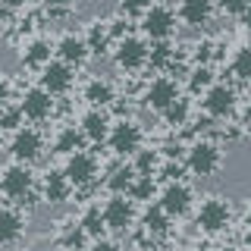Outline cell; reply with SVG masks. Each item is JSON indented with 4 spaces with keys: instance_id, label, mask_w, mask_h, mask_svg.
I'll return each instance as SVG.
<instances>
[{
    "instance_id": "cell-37",
    "label": "cell",
    "mask_w": 251,
    "mask_h": 251,
    "mask_svg": "<svg viewBox=\"0 0 251 251\" xmlns=\"http://www.w3.org/2000/svg\"><path fill=\"white\" fill-rule=\"evenodd\" d=\"M154 0H120V6H116V13L120 16H126L129 22H138V16L151 6Z\"/></svg>"
},
{
    "instance_id": "cell-13",
    "label": "cell",
    "mask_w": 251,
    "mask_h": 251,
    "mask_svg": "<svg viewBox=\"0 0 251 251\" xmlns=\"http://www.w3.org/2000/svg\"><path fill=\"white\" fill-rule=\"evenodd\" d=\"M19 110H22V116H25L28 123H47L53 113H57V98H53L50 91H44L41 85H31V88L22 91V98H19Z\"/></svg>"
},
{
    "instance_id": "cell-39",
    "label": "cell",
    "mask_w": 251,
    "mask_h": 251,
    "mask_svg": "<svg viewBox=\"0 0 251 251\" xmlns=\"http://www.w3.org/2000/svg\"><path fill=\"white\" fill-rule=\"evenodd\" d=\"M157 151H160V157H167V160H182L185 145H182V141H167V145L157 148Z\"/></svg>"
},
{
    "instance_id": "cell-16",
    "label": "cell",
    "mask_w": 251,
    "mask_h": 251,
    "mask_svg": "<svg viewBox=\"0 0 251 251\" xmlns=\"http://www.w3.org/2000/svg\"><path fill=\"white\" fill-rule=\"evenodd\" d=\"M38 195H41L44 204H50V207H57V204H66L73 198V185H69V179L63 176V170H47L41 176V182H38Z\"/></svg>"
},
{
    "instance_id": "cell-1",
    "label": "cell",
    "mask_w": 251,
    "mask_h": 251,
    "mask_svg": "<svg viewBox=\"0 0 251 251\" xmlns=\"http://www.w3.org/2000/svg\"><path fill=\"white\" fill-rule=\"evenodd\" d=\"M0 195L6 198V204H16V207H25L31 204V198L38 195V179L31 173V163L13 160L0 170Z\"/></svg>"
},
{
    "instance_id": "cell-8",
    "label": "cell",
    "mask_w": 251,
    "mask_h": 251,
    "mask_svg": "<svg viewBox=\"0 0 251 251\" xmlns=\"http://www.w3.org/2000/svg\"><path fill=\"white\" fill-rule=\"evenodd\" d=\"M138 25H141V35L148 41H160V38H173L179 28V19H176V10L167 3H151L145 13L138 16Z\"/></svg>"
},
{
    "instance_id": "cell-6",
    "label": "cell",
    "mask_w": 251,
    "mask_h": 251,
    "mask_svg": "<svg viewBox=\"0 0 251 251\" xmlns=\"http://www.w3.org/2000/svg\"><path fill=\"white\" fill-rule=\"evenodd\" d=\"M104 214V226L110 235H126L129 229H135V217H138V204L129 198V195H110L100 207Z\"/></svg>"
},
{
    "instance_id": "cell-32",
    "label": "cell",
    "mask_w": 251,
    "mask_h": 251,
    "mask_svg": "<svg viewBox=\"0 0 251 251\" xmlns=\"http://www.w3.org/2000/svg\"><path fill=\"white\" fill-rule=\"evenodd\" d=\"M214 78H217V69L210 66V63H192V66H188V91L201 94Z\"/></svg>"
},
{
    "instance_id": "cell-24",
    "label": "cell",
    "mask_w": 251,
    "mask_h": 251,
    "mask_svg": "<svg viewBox=\"0 0 251 251\" xmlns=\"http://www.w3.org/2000/svg\"><path fill=\"white\" fill-rule=\"evenodd\" d=\"M53 245H57V248H66V251H78V248H91V239L85 235V229L78 226V220L73 217V220H66V223L60 226Z\"/></svg>"
},
{
    "instance_id": "cell-2",
    "label": "cell",
    "mask_w": 251,
    "mask_h": 251,
    "mask_svg": "<svg viewBox=\"0 0 251 251\" xmlns=\"http://www.w3.org/2000/svg\"><path fill=\"white\" fill-rule=\"evenodd\" d=\"M223 160H226V157H223V148H220L214 138H207V135L195 138L192 145L185 148V154H182L185 173H192V176H198V179L217 176V173L223 170Z\"/></svg>"
},
{
    "instance_id": "cell-7",
    "label": "cell",
    "mask_w": 251,
    "mask_h": 251,
    "mask_svg": "<svg viewBox=\"0 0 251 251\" xmlns=\"http://www.w3.org/2000/svg\"><path fill=\"white\" fill-rule=\"evenodd\" d=\"M113 63L123 73H141L148 69V38L145 35H123L113 41Z\"/></svg>"
},
{
    "instance_id": "cell-22",
    "label": "cell",
    "mask_w": 251,
    "mask_h": 251,
    "mask_svg": "<svg viewBox=\"0 0 251 251\" xmlns=\"http://www.w3.org/2000/svg\"><path fill=\"white\" fill-rule=\"evenodd\" d=\"M82 38H85V47H88L91 57H107V53L113 50V38H110V31H107V22H100V19L88 22V28L82 31Z\"/></svg>"
},
{
    "instance_id": "cell-40",
    "label": "cell",
    "mask_w": 251,
    "mask_h": 251,
    "mask_svg": "<svg viewBox=\"0 0 251 251\" xmlns=\"http://www.w3.org/2000/svg\"><path fill=\"white\" fill-rule=\"evenodd\" d=\"M10 100H13V85H10V78H6V75H0V107L10 104Z\"/></svg>"
},
{
    "instance_id": "cell-23",
    "label": "cell",
    "mask_w": 251,
    "mask_h": 251,
    "mask_svg": "<svg viewBox=\"0 0 251 251\" xmlns=\"http://www.w3.org/2000/svg\"><path fill=\"white\" fill-rule=\"evenodd\" d=\"M132 179H135V170H132V163L126 160V157H120V160H116L113 167L107 170L104 188H107L110 195H126V192H129V185H132Z\"/></svg>"
},
{
    "instance_id": "cell-34",
    "label": "cell",
    "mask_w": 251,
    "mask_h": 251,
    "mask_svg": "<svg viewBox=\"0 0 251 251\" xmlns=\"http://www.w3.org/2000/svg\"><path fill=\"white\" fill-rule=\"evenodd\" d=\"M25 123V116H22V110L19 104H3L0 107V132H13V129H19V126Z\"/></svg>"
},
{
    "instance_id": "cell-12",
    "label": "cell",
    "mask_w": 251,
    "mask_h": 251,
    "mask_svg": "<svg viewBox=\"0 0 251 251\" xmlns=\"http://www.w3.org/2000/svg\"><path fill=\"white\" fill-rule=\"evenodd\" d=\"M38 85H41L44 91H50L53 98L69 94L73 85H75V66H69V63H63L57 57H50L41 69H38Z\"/></svg>"
},
{
    "instance_id": "cell-15",
    "label": "cell",
    "mask_w": 251,
    "mask_h": 251,
    "mask_svg": "<svg viewBox=\"0 0 251 251\" xmlns=\"http://www.w3.org/2000/svg\"><path fill=\"white\" fill-rule=\"evenodd\" d=\"M179 82L173 75H167V73H160L157 78H151V82L145 85V91H141V104H145L148 110H154V113H160L163 107L170 104V100H176L179 98Z\"/></svg>"
},
{
    "instance_id": "cell-20",
    "label": "cell",
    "mask_w": 251,
    "mask_h": 251,
    "mask_svg": "<svg viewBox=\"0 0 251 251\" xmlns=\"http://www.w3.org/2000/svg\"><path fill=\"white\" fill-rule=\"evenodd\" d=\"M25 235V214L16 204L0 207V245H19Z\"/></svg>"
},
{
    "instance_id": "cell-36",
    "label": "cell",
    "mask_w": 251,
    "mask_h": 251,
    "mask_svg": "<svg viewBox=\"0 0 251 251\" xmlns=\"http://www.w3.org/2000/svg\"><path fill=\"white\" fill-rule=\"evenodd\" d=\"M41 10L47 19H66L75 10V0H41Z\"/></svg>"
},
{
    "instance_id": "cell-26",
    "label": "cell",
    "mask_w": 251,
    "mask_h": 251,
    "mask_svg": "<svg viewBox=\"0 0 251 251\" xmlns=\"http://www.w3.org/2000/svg\"><path fill=\"white\" fill-rule=\"evenodd\" d=\"M85 145H88V141H85L82 132H78V126H60L53 141H50L53 154H60V157L73 154V151H78V148H85Z\"/></svg>"
},
{
    "instance_id": "cell-25",
    "label": "cell",
    "mask_w": 251,
    "mask_h": 251,
    "mask_svg": "<svg viewBox=\"0 0 251 251\" xmlns=\"http://www.w3.org/2000/svg\"><path fill=\"white\" fill-rule=\"evenodd\" d=\"M226 73H229V82H235L239 88L248 85V78H251V50H248V44H239L232 50V57L226 60Z\"/></svg>"
},
{
    "instance_id": "cell-41",
    "label": "cell",
    "mask_w": 251,
    "mask_h": 251,
    "mask_svg": "<svg viewBox=\"0 0 251 251\" xmlns=\"http://www.w3.org/2000/svg\"><path fill=\"white\" fill-rule=\"evenodd\" d=\"M22 6H25V0H0V16H6V13H19Z\"/></svg>"
},
{
    "instance_id": "cell-29",
    "label": "cell",
    "mask_w": 251,
    "mask_h": 251,
    "mask_svg": "<svg viewBox=\"0 0 251 251\" xmlns=\"http://www.w3.org/2000/svg\"><path fill=\"white\" fill-rule=\"evenodd\" d=\"M78 226L85 229V235L94 242L100 235H107V226H104V214H100V204H88V207L78 214Z\"/></svg>"
},
{
    "instance_id": "cell-35",
    "label": "cell",
    "mask_w": 251,
    "mask_h": 251,
    "mask_svg": "<svg viewBox=\"0 0 251 251\" xmlns=\"http://www.w3.org/2000/svg\"><path fill=\"white\" fill-rule=\"evenodd\" d=\"M214 10H220L229 19H245L251 10V0H214Z\"/></svg>"
},
{
    "instance_id": "cell-31",
    "label": "cell",
    "mask_w": 251,
    "mask_h": 251,
    "mask_svg": "<svg viewBox=\"0 0 251 251\" xmlns=\"http://www.w3.org/2000/svg\"><path fill=\"white\" fill-rule=\"evenodd\" d=\"M129 195L135 204H148V201H154L157 198V176H141V173H135V179H132V185H129Z\"/></svg>"
},
{
    "instance_id": "cell-14",
    "label": "cell",
    "mask_w": 251,
    "mask_h": 251,
    "mask_svg": "<svg viewBox=\"0 0 251 251\" xmlns=\"http://www.w3.org/2000/svg\"><path fill=\"white\" fill-rule=\"evenodd\" d=\"M135 220H138V232H141L138 242H151V245L157 239H167L170 229H173V217L160 207V204H151V201L145 204L141 217H135Z\"/></svg>"
},
{
    "instance_id": "cell-42",
    "label": "cell",
    "mask_w": 251,
    "mask_h": 251,
    "mask_svg": "<svg viewBox=\"0 0 251 251\" xmlns=\"http://www.w3.org/2000/svg\"><path fill=\"white\" fill-rule=\"evenodd\" d=\"M6 151V145H3V132H0V154H3Z\"/></svg>"
},
{
    "instance_id": "cell-21",
    "label": "cell",
    "mask_w": 251,
    "mask_h": 251,
    "mask_svg": "<svg viewBox=\"0 0 251 251\" xmlns=\"http://www.w3.org/2000/svg\"><path fill=\"white\" fill-rule=\"evenodd\" d=\"M82 98H85V104L88 107H113V100H116V85L110 82V78H100V75H94L85 82V88H82Z\"/></svg>"
},
{
    "instance_id": "cell-19",
    "label": "cell",
    "mask_w": 251,
    "mask_h": 251,
    "mask_svg": "<svg viewBox=\"0 0 251 251\" xmlns=\"http://www.w3.org/2000/svg\"><path fill=\"white\" fill-rule=\"evenodd\" d=\"M214 0H179L176 19L185 22L188 28H207L214 19Z\"/></svg>"
},
{
    "instance_id": "cell-38",
    "label": "cell",
    "mask_w": 251,
    "mask_h": 251,
    "mask_svg": "<svg viewBox=\"0 0 251 251\" xmlns=\"http://www.w3.org/2000/svg\"><path fill=\"white\" fill-rule=\"evenodd\" d=\"M129 25H132V22L126 19V16H120V13H116L113 19H107V31H110L113 41H116V38H123V35H129Z\"/></svg>"
},
{
    "instance_id": "cell-10",
    "label": "cell",
    "mask_w": 251,
    "mask_h": 251,
    "mask_svg": "<svg viewBox=\"0 0 251 251\" xmlns=\"http://www.w3.org/2000/svg\"><path fill=\"white\" fill-rule=\"evenodd\" d=\"M104 141H107V148H110L116 157H132V151H138V148L145 145V132H141V126H138L135 120L120 116L116 123H110Z\"/></svg>"
},
{
    "instance_id": "cell-28",
    "label": "cell",
    "mask_w": 251,
    "mask_h": 251,
    "mask_svg": "<svg viewBox=\"0 0 251 251\" xmlns=\"http://www.w3.org/2000/svg\"><path fill=\"white\" fill-rule=\"evenodd\" d=\"M157 116H160V120L167 123L170 129H182V126L188 123V116H192V100L179 94V98H176V100H170V104L163 107Z\"/></svg>"
},
{
    "instance_id": "cell-3",
    "label": "cell",
    "mask_w": 251,
    "mask_h": 251,
    "mask_svg": "<svg viewBox=\"0 0 251 251\" xmlns=\"http://www.w3.org/2000/svg\"><path fill=\"white\" fill-rule=\"evenodd\" d=\"M242 98H239V85L229 82V78H214L207 88L201 91V110L210 116V120H232L235 110H239Z\"/></svg>"
},
{
    "instance_id": "cell-18",
    "label": "cell",
    "mask_w": 251,
    "mask_h": 251,
    "mask_svg": "<svg viewBox=\"0 0 251 251\" xmlns=\"http://www.w3.org/2000/svg\"><path fill=\"white\" fill-rule=\"evenodd\" d=\"M53 53H57V60L69 63V66H85V60L91 57L88 47H85V38L75 35V31H63V35L57 38V44H53Z\"/></svg>"
},
{
    "instance_id": "cell-5",
    "label": "cell",
    "mask_w": 251,
    "mask_h": 251,
    "mask_svg": "<svg viewBox=\"0 0 251 251\" xmlns=\"http://www.w3.org/2000/svg\"><path fill=\"white\" fill-rule=\"evenodd\" d=\"M63 176L69 179L73 192H85V188H91V185L100 179V163H98V157H94L91 151L78 148V151L66 154V163H63Z\"/></svg>"
},
{
    "instance_id": "cell-9",
    "label": "cell",
    "mask_w": 251,
    "mask_h": 251,
    "mask_svg": "<svg viewBox=\"0 0 251 251\" xmlns=\"http://www.w3.org/2000/svg\"><path fill=\"white\" fill-rule=\"evenodd\" d=\"M157 204L173 217V220H182L185 214H192L195 207V192L188 188L185 179H167L160 188H157Z\"/></svg>"
},
{
    "instance_id": "cell-44",
    "label": "cell",
    "mask_w": 251,
    "mask_h": 251,
    "mask_svg": "<svg viewBox=\"0 0 251 251\" xmlns=\"http://www.w3.org/2000/svg\"><path fill=\"white\" fill-rule=\"evenodd\" d=\"M0 28H3V25H0Z\"/></svg>"
},
{
    "instance_id": "cell-33",
    "label": "cell",
    "mask_w": 251,
    "mask_h": 251,
    "mask_svg": "<svg viewBox=\"0 0 251 251\" xmlns=\"http://www.w3.org/2000/svg\"><path fill=\"white\" fill-rule=\"evenodd\" d=\"M188 60L192 63H214L220 60V41H214V38H204V41H198L192 47V53H188Z\"/></svg>"
},
{
    "instance_id": "cell-4",
    "label": "cell",
    "mask_w": 251,
    "mask_h": 251,
    "mask_svg": "<svg viewBox=\"0 0 251 251\" xmlns=\"http://www.w3.org/2000/svg\"><path fill=\"white\" fill-rule=\"evenodd\" d=\"M232 220H235L232 204L226 198H220V195H207V198L195 207V226H198V232H204V235L226 232L232 226Z\"/></svg>"
},
{
    "instance_id": "cell-17",
    "label": "cell",
    "mask_w": 251,
    "mask_h": 251,
    "mask_svg": "<svg viewBox=\"0 0 251 251\" xmlns=\"http://www.w3.org/2000/svg\"><path fill=\"white\" fill-rule=\"evenodd\" d=\"M110 123H113V116H110L107 107H88L82 113V120H78V132L85 135L88 145H100V141L107 138Z\"/></svg>"
},
{
    "instance_id": "cell-43",
    "label": "cell",
    "mask_w": 251,
    "mask_h": 251,
    "mask_svg": "<svg viewBox=\"0 0 251 251\" xmlns=\"http://www.w3.org/2000/svg\"><path fill=\"white\" fill-rule=\"evenodd\" d=\"M157 3H167V0H157Z\"/></svg>"
},
{
    "instance_id": "cell-27",
    "label": "cell",
    "mask_w": 251,
    "mask_h": 251,
    "mask_svg": "<svg viewBox=\"0 0 251 251\" xmlns=\"http://www.w3.org/2000/svg\"><path fill=\"white\" fill-rule=\"evenodd\" d=\"M50 57H53V44L47 41V38H31V41L22 47V63H25L28 69H41Z\"/></svg>"
},
{
    "instance_id": "cell-11",
    "label": "cell",
    "mask_w": 251,
    "mask_h": 251,
    "mask_svg": "<svg viewBox=\"0 0 251 251\" xmlns=\"http://www.w3.org/2000/svg\"><path fill=\"white\" fill-rule=\"evenodd\" d=\"M44 148H47V141H44V135H41V129L22 123L19 129H13V138H10V145H6V151H10L13 160L35 163L38 157L44 154Z\"/></svg>"
},
{
    "instance_id": "cell-30",
    "label": "cell",
    "mask_w": 251,
    "mask_h": 251,
    "mask_svg": "<svg viewBox=\"0 0 251 251\" xmlns=\"http://www.w3.org/2000/svg\"><path fill=\"white\" fill-rule=\"evenodd\" d=\"M132 170L141 173V176H157V167H160V151L157 148H145L141 145L138 151H132Z\"/></svg>"
}]
</instances>
